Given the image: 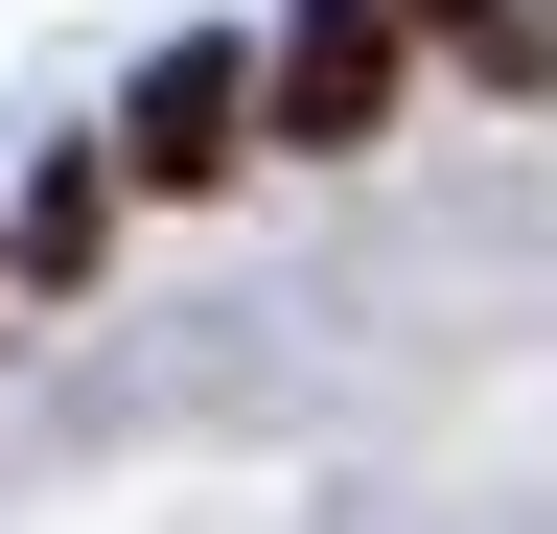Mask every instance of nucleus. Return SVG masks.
I'll use <instances>...</instances> for the list:
<instances>
[{
	"label": "nucleus",
	"mask_w": 557,
	"mask_h": 534,
	"mask_svg": "<svg viewBox=\"0 0 557 534\" xmlns=\"http://www.w3.org/2000/svg\"><path fill=\"white\" fill-rule=\"evenodd\" d=\"M395 71H418V24H395V0H302V24H278L256 47V140H372V116H395Z\"/></svg>",
	"instance_id": "f257e3e1"
},
{
	"label": "nucleus",
	"mask_w": 557,
	"mask_h": 534,
	"mask_svg": "<svg viewBox=\"0 0 557 534\" xmlns=\"http://www.w3.org/2000/svg\"><path fill=\"white\" fill-rule=\"evenodd\" d=\"M233 163H256V47H163L116 116V186H233Z\"/></svg>",
	"instance_id": "f03ea898"
},
{
	"label": "nucleus",
	"mask_w": 557,
	"mask_h": 534,
	"mask_svg": "<svg viewBox=\"0 0 557 534\" xmlns=\"http://www.w3.org/2000/svg\"><path fill=\"white\" fill-rule=\"evenodd\" d=\"M0 256H24V280H94V256H116V163H47V186H24V233H0Z\"/></svg>",
	"instance_id": "7ed1b4c3"
}]
</instances>
